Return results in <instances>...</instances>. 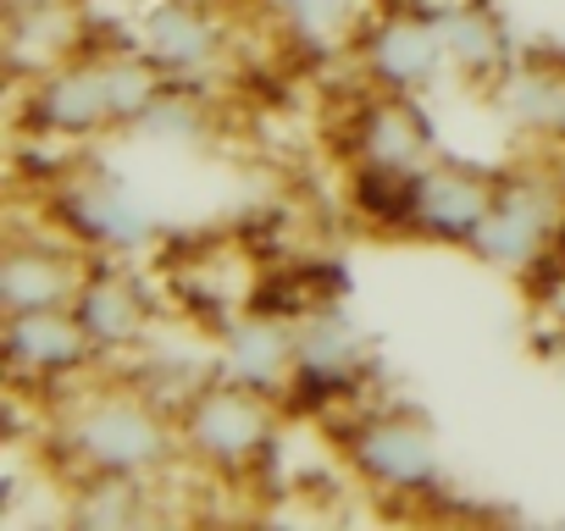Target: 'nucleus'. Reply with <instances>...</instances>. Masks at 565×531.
Returning <instances> with one entry per match:
<instances>
[{
    "label": "nucleus",
    "mask_w": 565,
    "mask_h": 531,
    "mask_svg": "<svg viewBox=\"0 0 565 531\" xmlns=\"http://www.w3.org/2000/svg\"><path fill=\"white\" fill-rule=\"evenodd\" d=\"M260 7H266L277 40L306 62L350 56L366 18H372L366 0H260Z\"/></svg>",
    "instance_id": "obj_17"
},
{
    "label": "nucleus",
    "mask_w": 565,
    "mask_h": 531,
    "mask_svg": "<svg viewBox=\"0 0 565 531\" xmlns=\"http://www.w3.org/2000/svg\"><path fill=\"white\" fill-rule=\"evenodd\" d=\"M211 133V122H205V111H200V89H189V84H172L156 106H150V117L134 128V139H150V144H200Z\"/></svg>",
    "instance_id": "obj_22"
},
{
    "label": "nucleus",
    "mask_w": 565,
    "mask_h": 531,
    "mask_svg": "<svg viewBox=\"0 0 565 531\" xmlns=\"http://www.w3.org/2000/svg\"><path fill=\"white\" fill-rule=\"evenodd\" d=\"M350 166H427L438 161V133L433 117L422 111V95H394L372 89L344 128Z\"/></svg>",
    "instance_id": "obj_15"
},
{
    "label": "nucleus",
    "mask_w": 565,
    "mask_h": 531,
    "mask_svg": "<svg viewBox=\"0 0 565 531\" xmlns=\"http://www.w3.org/2000/svg\"><path fill=\"white\" fill-rule=\"evenodd\" d=\"M156 520V481L145 476H67V525L122 531Z\"/></svg>",
    "instance_id": "obj_19"
},
{
    "label": "nucleus",
    "mask_w": 565,
    "mask_h": 531,
    "mask_svg": "<svg viewBox=\"0 0 565 531\" xmlns=\"http://www.w3.org/2000/svg\"><path fill=\"white\" fill-rule=\"evenodd\" d=\"M23 128L40 139H67L89 144L117 133L111 89H106V62L100 56H67L23 84Z\"/></svg>",
    "instance_id": "obj_8"
},
{
    "label": "nucleus",
    "mask_w": 565,
    "mask_h": 531,
    "mask_svg": "<svg viewBox=\"0 0 565 531\" xmlns=\"http://www.w3.org/2000/svg\"><path fill=\"white\" fill-rule=\"evenodd\" d=\"M100 62H106V89H111V111H117V133H134L145 117H150V106L172 89V78L128 40V45H117V51H100Z\"/></svg>",
    "instance_id": "obj_21"
},
{
    "label": "nucleus",
    "mask_w": 565,
    "mask_h": 531,
    "mask_svg": "<svg viewBox=\"0 0 565 531\" xmlns=\"http://www.w3.org/2000/svg\"><path fill=\"white\" fill-rule=\"evenodd\" d=\"M134 45L172 78V84H211L216 67L227 62V18L211 7V0H156L145 7L139 29H134Z\"/></svg>",
    "instance_id": "obj_11"
},
{
    "label": "nucleus",
    "mask_w": 565,
    "mask_h": 531,
    "mask_svg": "<svg viewBox=\"0 0 565 531\" xmlns=\"http://www.w3.org/2000/svg\"><path fill=\"white\" fill-rule=\"evenodd\" d=\"M89 272V249L67 232H12L0 249V316L12 311H51L73 305L78 283Z\"/></svg>",
    "instance_id": "obj_13"
},
{
    "label": "nucleus",
    "mask_w": 565,
    "mask_h": 531,
    "mask_svg": "<svg viewBox=\"0 0 565 531\" xmlns=\"http://www.w3.org/2000/svg\"><path fill=\"white\" fill-rule=\"evenodd\" d=\"M333 443L361 476V487L388 492V498H433L444 487V448L438 432L422 410L405 404H377V410H344L333 426Z\"/></svg>",
    "instance_id": "obj_3"
},
{
    "label": "nucleus",
    "mask_w": 565,
    "mask_h": 531,
    "mask_svg": "<svg viewBox=\"0 0 565 531\" xmlns=\"http://www.w3.org/2000/svg\"><path fill=\"white\" fill-rule=\"evenodd\" d=\"M493 106L510 133L543 150H565V62L515 56V67L493 84Z\"/></svg>",
    "instance_id": "obj_16"
},
{
    "label": "nucleus",
    "mask_w": 565,
    "mask_h": 531,
    "mask_svg": "<svg viewBox=\"0 0 565 531\" xmlns=\"http://www.w3.org/2000/svg\"><path fill=\"white\" fill-rule=\"evenodd\" d=\"M282 399L244 388L222 371H211L183 404H178V437H183V465L216 476V481H244L255 476L277 437H282Z\"/></svg>",
    "instance_id": "obj_2"
},
{
    "label": "nucleus",
    "mask_w": 565,
    "mask_h": 531,
    "mask_svg": "<svg viewBox=\"0 0 565 531\" xmlns=\"http://www.w3.org/2000/svg\"><path fill=\"white\" fill-rule=\"evenodd\" d=\"M51 448L67 476H145L161 481L183 465L178 410L150 399L139 382H111L73 393L51 421Z\"/></svg>",
    "instance_id": "obj_1"
},
{
    "label": "nucleus",
    "mask_w": 565,
    "mask_h": 531,
    "mask_svg": "<svg viewBox=\"0 0 565 531\" xmlns=\"http://www.w3.org/2000/svg\"><path fill=\"white\" fill-rule=\"evenodd\" d=\"M499 177L466 161H427L422 183H416V210H411V232L416 243H444V249H471V238L482 232L488 210H493Z\"/></svg>",
    "instance_id": "obj_14"
},
{
    "label": "nucleus",
    "mask_w": 565,
    "mask_h": 531,
    "mask_svg": "<svg viewBox=\"0 0 565 531\" xmlns=\"http://www.w3.org/2000/svg\"><path fill=\"white\" fill-rule=\"evenodd\" d=\"M366 377H372V338L355 322V311L344 300L317 305L300 316V366H295L289 393H282V410L289 415L350 410L361 399Z\"/></svg>",
    "instance_id": "obj_4"
},
{
    "label": "nucleus",
    "mask_w": 565,
    "mask_h": 531,
    "mask_svg": "<svg viewBox=\"0 0 565 531\" xmlns=\"http://www.w3.org/2000/svg\"><path fill=\"white\" fill-rule=\"evenodd\" d=\"M51 227L84 243L89 254H122V260L145 254L161 238L156 210L106 166H89L51 194Z\"/></svg>",
    "instance_id": "obj_6"
},
{
    "label": "nucleus",
    "mask_w": 565,
    "mask_h": 531,
    "mask_svg": "<svg viewBox=\"0 0 565 531\" xmlns=\"http://www.w3.org/2000/svg\"><path fill=\"white\" fill-rule=\"evenodd\" d=\"M416 183H422V166H350V205L366 227L405 238L411 210H416Z\"/></svg>",
    "instance_id": "obj_20"
},
{
    "label": "nucleus",
    "mask_w": 565,
    "mask_h": 531,
    "mask_svg": "<svg viewBox=\"0 0 565 531\" xmlns=\"http://www.w3.org/2000/svg\"><path fill=\"white\" fill-rule=\"evenodd\" d=\"M559 221H565V199L548 177H537V172L499 177L493 210L466 254L482 260L499 278H532V266H543L559 238Z\"/></svg>",
    "instance_id": "obj_5"
},
{
    "label": "nucleus",
    "mask_w": 565,
    "mask_h": 531,
    "mask_svg": "<svg viewBox=\"0 0 565 531\" xmlns=\"http://www.w3.org/2000/svg\"><path fill=\"white\" fill-rule=\"evenodd\" d=\"M211 366L244 388L282 399L295 382V366H300V322L282 311H266V305H244V311L216 322Z\"/></svg>",
    "instance_id": "obj_12"
},
{
    "label": "nucleus",
    "mask_w": 565,
    "mask_h": 531,
    "mask_svg": "<svg viewBox=\"0 0 565 531\" xmlns=\"http://www.w3.org/2000/svg\"><path fill=\"white\" fill-rule=\"evenodd\" d=\"M73 316L84 322L89 344L100 349V360H122L150 349L161 305L150 294V283L134 272V260L122 254H89V272L73 294Z\"/></svg>",
    "instance_id": "obj_7"
},
{
    "label": "nucleus",
    "mask_w": 565,
    "mask_h": 531,
    "mask_svg": "<svg viewBox=\"0 0 565 531\" xmlns=\"http://www.w3.org/2000/svg\"><path fill=\"white\" fill-rule=\"evenodd\" d=\"M350 56L361 62L372 89H394V95H427L449 78V51H444L438 18H422V12L377 7Z\"/></svg>",
    "instance_id": "obj_10"
},
{
    "label": "nucleus",
    "mask_w": 565,
    "mask_h": 531,
    "mask_svg": "<svg viewBox=\"0 0 565 531\" xmlns=\"http://www.w3.org/2000/svg\"><path fill=\"white\" fill-rule=\"evenodd\" d=\"M438 34H444V51H449V78H460V84L493 89L515 67V40L488 0H455L438 18Z\"/></svg>",
    "instance_id": "obj_18"
},
{
    "label": "nucleus",
    "mask_w": 565,
    "mask_h": 531,
    "mask_svg": "<svg viewBox=\"0 0 565 531\" xmlns=\"http://www.w3.org/2000/svg\"><path fill=\"white\" fill-rule=\"evenodd\" d=\"M0 360H7L12 388H62V382H78L84 371L106 366L100 349L89 344L84 322L73 316V305L0 316Z\"/></svg>",
    "instance_id": "obj_9"
}]
</instances>
